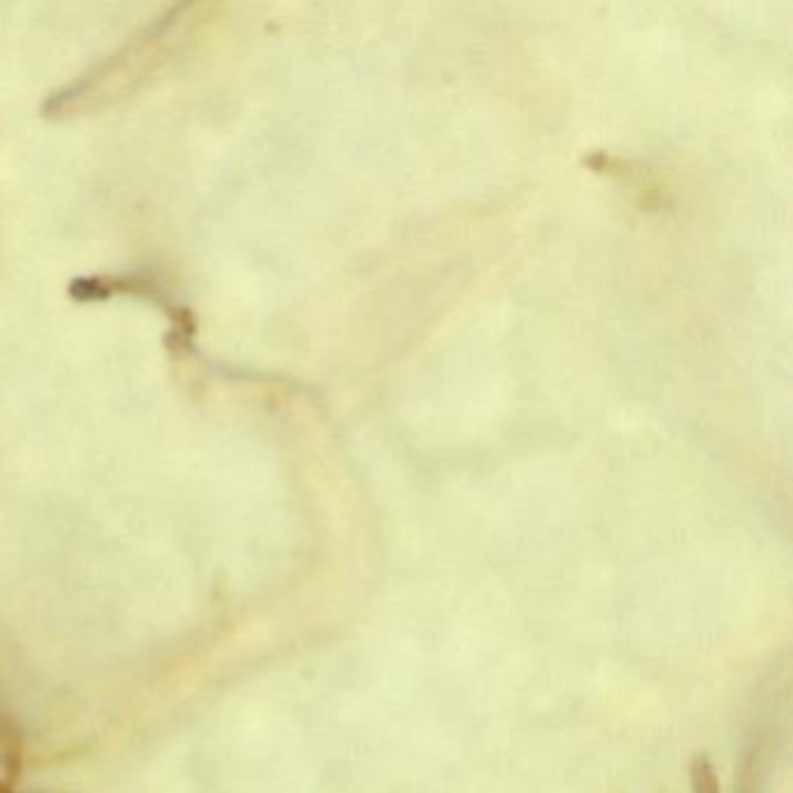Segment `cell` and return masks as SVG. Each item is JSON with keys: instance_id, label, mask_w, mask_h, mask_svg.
I'll return each instance as SVG.
<instances>
[{"instance_id": "obj_2", "label": "cell", "mask_w": 793, "mask_h": 793, "mask_svg": "<svg viewBox=\"0 0 793 793\" xmlns=\"http://www.w3.org/2000/svg\"><path fill=\"white\" fill-rule=\"evenodd\" d=\"M693 793H719V780L707 756H696L691 763Z\"/></svg>"}, {"instance_id": "obj_1", "label": "cell", "mask_w": 793, "mask_h": 793, "mask_svg": "<svg viewBox=\"0 0 793 793\" xmlns=\"http://www.w3.org/2000/svg\"><path fill=\"white\" fill-rule=\"evenodd\" d=\"M195 6H180L168 10L161 19L133 36L127 44L91 72L82 76L66 89L49 96L44 114L70 117L87 110L103 108L121 96H129L140 82H144L178 52L182 42L201 27Z\"/></svg>"}]
</instances>
